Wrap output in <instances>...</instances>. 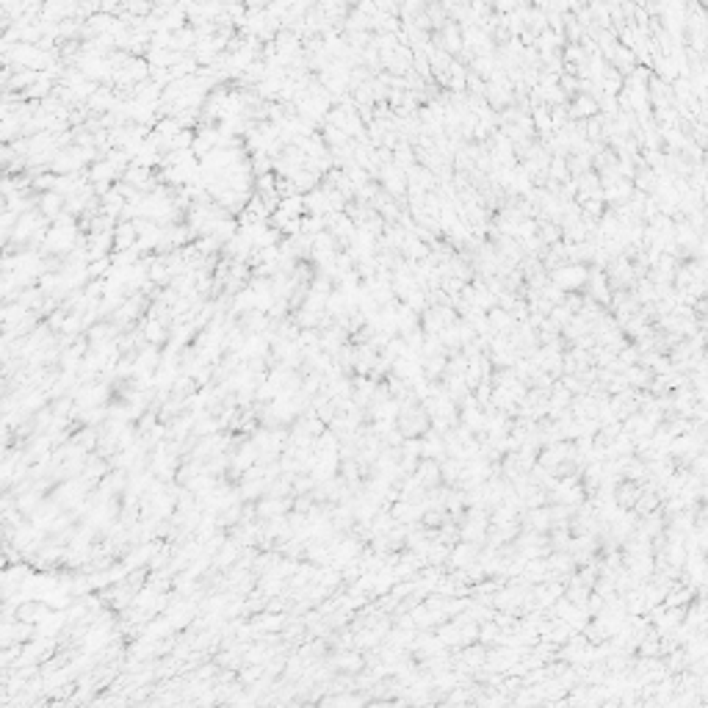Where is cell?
Listing matches in <instances>:
<instances>
[{"label":"cell","instance_id":"3957f363","mask_svg":"<svg viewBox=\"0 0 708 708\" xmlns=\"http://www.w3.org/2000/svg\"><path fill=\"white\" fill-rule=\"evenodd\" d=\"M166 338H169V335H166V324H164L161 318H150V321L144 324V341H147V343L161 346Z\"/></svg>","mask_w":708,"mask_h":708},{"label":"cell","instance_id":"6da1fadb","mask_svg":"<svg viewBox=\"0 0 708 708\" xmlns=\"http://www.w3.org/2000/svg\"><path fill=\"white\" fill-rule=\"evenodd\" d=\"M37 208L42 211L47 219H58V216L67 211V199H64L58 191H47V194H39V197H37Z\"/></svg>","mask_w":708,"mask_h":708},{"label":"cell","instance_id":"7a4b0ae2","mask_svg":"<svg viewBox=\"0 0 708 708\" xmlns=\"http://www.w3.org/2000/svg\"><path fill=\"white\" fill-rule=\"evenodd\" d=\"M138 244V232L133 227V221H119L114 230V252H125Z\"/></svg>","mask_w":708,"mask_h":708}]
</instances>
